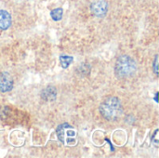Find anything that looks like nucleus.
I'll return each mask as SVG.
<instances>
[{"mask_svg": "<svg viewBox=\"0 0 159 158\" xmlns=\"http://www.w3.org/2000/svg\"><path fill=\"white\" fill-rule=\"evenodd\" d=\"M100 113L106 120H117L123 114V107L120 100L116 97H108L102 102Z\"/></svg>", "mask_w": 159, "mask_h": 158, "instance_id": "1", "label": "nucleus"}, {"mask_svg": "<svg viewBox=\"0 0 159 158\" xmlns=\"http://www.w3.org/2000/svg\"><path fill=\"white\" fill-rule=\"evenodd\" d=\"M137 71L136 61L128 55L120 56L115 65V73L120 78L132 76Z\"/></svg>", "mask_w": 159, "mask_h": 158, "instance_id": "2", "label": "nucleus"}, {"mask_svg": "<svg viewBox=\"0 0 159 158\" xmlns=\"http://www.w3.org/2000/svg\"><path fill=\"white\" fill-rule=\"evenodd\" d=\"M56 134L60 142L65 146L72 147L77 143L76 129L68 123H64L59 126L56 130Z\"/></svg>", "mask_w": 159, "mask_h": 158, "instance_id": "3", "label": "nucleus"}, {"mask_svg": "<svg viewBox=\"0 0 159 158\" xmlns=\"http://www.w3.org/2000/svg\"><path fill=\"white\" fill-rule=\"evenodd\" d=\"M13 88V79L7 72L0 73V91L8 92Z\"/></svg>", "mask_w": 159, "mask_h": 158, "instance_id": "4", "label": "nucleus"}, {"mask_svg": "<svg viewBox=\"0 0 159 158\" xmlns=\"http://www.w3.org/2000/svg\"><path fill=\"white\" fill-rule=\"evenodd\" d=\"M91 12L97 16V17H103L107 13L108 10V4L104 0H100L97 2H94L91 5Z\"/></svg>", "mask_w": 159, "mask_h": 158, "instance_id": "5", "label": "nucleus"}, {"mask_svg": "<svg viewBox=\"0 0 159 158\" xmlns=\"http://www.w3.org/2000/svg\"><path fill=\"white\" fill-rule=\"evenodd\" d=\"M11 25V16L6 10H0V29L7 30Z\"/></svg>", "mask_w": 159, "mask_h": 158, "instance_id": "6", "label": "nucleus"}, {"mask_svg": "<svg viewBox=\"0 0 159 158\" xmlns=\"http://www.w3.org/2000/svg\"><path fill=\"white\" fill-rule=\"evenodd\" d=\"M42 99L47 101V102H52L56 99V96H57V90L55 88L53 87H48L47 88H45L43 91H42Z\"/></svg>", "mask_w": 159, "mask_h": 158, "instance_id": "7", "label": "nucleus"}, {"mask_svg": "<svg viewBox=\"0 0 159 158\" xmlns=\"http://www.w3.org/2000/svg\"><path fill=\"white\" fill-rule=\"evenodd\" d=\"M50 15H51V18H52L54 20H56V21L61 20V18H62V15H63V10H62V8H61V7L55 8L54 10L51 11Z\"/></svg>", "mask_w": 159, "mask_h": 158, "instance_id": "8", "label": "nucleus"}, {"mask_svg": "<svg viewBox=\"0 0 159 158\" xmlns=\"http://www.w3.org/2000/svg\"><path fill=\"white\" fill-rule=\"evenodd\" d=\"M73 60H74L73 57H70V56H61V57H60V61H61L62 68H67L72 63Z\"/></svg>", "mask_w": 159, "mask_h": 158, "instance_id": "9", "label": "nucleus"}, {"mask_svg": "<svg viewBox=\"0 0 159 158\" xmlns=\"http://www.w3.org/2000/svg\"><path fill=\"white\" fill-rule=\"evenodd\" d=\"M152 142L156 147H158V129H157L155 134L152 136Z\"/></svg>", "mask_w": 159, "mask_h": 158, "instance_id": "10", "label": "nucleus"}, {"mask_svg": "<svg viewBox=\"0 0 159 158\" xmlns=\"http://www.w3.org/2000/svg\"><path fill=\"white\" fill-rule=\"evenodd\" d=\"M157 63H158V56L157 55V56H156V59H155V63H154V69H155V72H156V74H158Z\"/></svg>", "mask_w": 159, "mask_h": 158, "instance_id": "11", "label": "nucleus"}, {"mask_svg": "<svg viewBox=\"0 0 159 158\" xmlns=\"http://www.w3.org/2000/svg\"><path fill=\"white\" fill-rule=\"evenodd\" d=\"M157 96H158V93H157V96H156V102H157V101H158V100H157Z\"/></svg>", "mask_w": 159, "mask_h": 158, "instance_id": "12", "label": "nucleus"}]
</instances>
